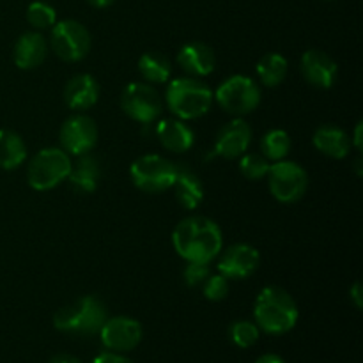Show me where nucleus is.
Instances as JSON below:
<instances>
[{
  "label": "nucleus",
  "mask_w": 363,
  "mask_h": 363,
  "mask_svg": "<svg viewBox=\"0 0 363 363\" xmlns=\"http://www.w3.org/2000/svg\"><path fill=\"white\" fill-rule=\"evenodd\" d=\"M326 2H330V0H326Z\"/></svg>",
  "instance_id": "nucleus-39"
},
{
  "label": "nucleus",
  "mask_w": 363,
  "mask_h": 363,
  "mask_svg": "<svg viewBox=\"0 0 363 363\" xmlns=\"http://www.w3.org/2000/svg\"><path fill=\"white\" fill-rule=\"evenodd\" d=\"M213 91L194 77L176 78L169 82L165 101L170 112L181 121L199 119L211 110Z\"/></svg>",
  "instance_id": "nucleus-3"
},
{
  "label": "nucleus",
  "mask_w": 363,
  "mask_h": 363,
  "mask_svg": "<svg viewBox=\"0 0 363 363\" xmlns=\"http://www.w3.org/2000/svg\"><path fill=\"white\" fill-rule=\"evenodd\" d=\"M48 55V41L39 32H25L14 43L13 59L20 69H34L41 66Z\"/></svg>",
  "instance_id": "nucleus-18"
},
{
  "label": "nucleus",
  "mask_w": 363,
  "mask_h": 363,
  "mask_svg": "<svg viewBox=\"0 0 363 363\" xmlns=\"http://www.w3.org/2000/svg\"><path fill=\"white\" fill-rule=\"evenodd\" d=\"M69 184L80 194H91L98 188L101 179V165L99 160L92 155H82L74 163H71L69 170Z\"/></svg>",
  "instance_id": "nucleus-22"
},
{
  "label": "nucleus",
  "mask_w": 363,
  "mask_h": 363,
  "mask_svg": "<svg viewBox=\"0 0 363 363\" xmlns=\"http://www.w3.org/2000/svg\"><path fill=\"white\" fill-rule=\"evenodd\" d=\"M172 188L176 191L177 202L184 209H197L204 201V184L201 177L186 165H177V176Z\"/></svg>",
  "instance_id": "nucleus-21"
},
{
  "label": "nucleus",
  "mask_w": 363,
  "mask_h": 363,
  "mask_svg": "<svg viewBox=\"0 0 363 363\" xmlns=\"http://www.w3.org/2000/svg\"><path fill=\"white\" fill-rule=\"evenodd\" d=\"M27 21L34 28H52L57 23V13L50 4L32 2L27 7Z\"/></svg>",
  "instance_id": "nucleus-28"
},
{
  "label": "nucleus",
  "mask_w": 363,
  "mask_h": 363,
  "mask_svg": "<svg viewBox=\"0 0 363 363\" xmlns=\"http://www.w3.org/2000/svg\"><path fill=\"white\" fill-rule=\"evenodd\" d=\"M350 300L353 301L354 307L360 311L363 307V289H362V284L360 282H354L350 289Z\"/></svg>",
  "instance_id": "nucleus-33"
},
{
  "label": "nucleus",
  "mask_w": 363,
  "mask_h": 363,
  "mask_svg": "<svg viewBox=\"0 0 363 363\" xmlns=\"http://www.w3.org/2000/svg\"><path fill=\"white\" fill-rule=\"evenodd\" d=\"M156 138L170 152H186L195 142V135L181 119H162L156 124Z\"/></svg>",
  "instance_id": "nucleus-19"
},
{
  "label": "nucleus",
  "mask_w": 363,
  "mask_h": 363,
  "mask_svg": "<svg viewBox=\"0 0 363 363\" xmlns=\"http://www.w3.org/2000/svg\"><path fill=\"white\" fill-rule=\"evenodd\" d=\"M362 130H363V124L358 123L357 128H354L353 138H351V145H354L358 151H362Z\"/></svg>",
  "instance_id": "nucleus-34"
},
{
  "label": "nucleus",
  "mask_w": 363,
  "mask_h": 363,
  "mask_svg": "<svg viewBox=\"0 0 363 363\" xmlns=\"http://www.w3.org/2000/svg\"><path fill=\"white\" fill-rule=\"evenodd\" d=\"M252 142V128L241 117H236L220 130L213 155L225 160H236L248 151Z\"/></svg>",
  "instance_id": "nucleus-14"
},
{
  "label": "nucleus",
  "mask_w": 363,
  "mask_h": 363,
  "mask_svg": "<svg viewBox=\"0 0 363 363\" xmlns=\"http://www.w3.org/2000/svg\"><path fill=\"white\" fill-rule=\"evenodd\" d=\"M202 287H204V296L209 301L225 300L230 289L229 279H225L222 273H218V275H209L208 280L202 284Z\"/></svg>",
  "instance_id": "nucleus-30"
},
{
  "label": "nucleus",
  "mask_w": 363,
  "mask_h": 363,
  "mask_svg": "<svg viewBox=\"0 0 363 363\" xmlns=\"http://www.w3.org/2000/svg\"><path fill=\"white\" fill-rule=\"evenodd\" d=\"M59 140L67 155H87L98 144V126H96V121L92 117L85 116V113L71 116L60 126Z\"/></svg>",
  "instance_id": "nucleus-11"
},
{
  "label": "nucleus",
  "mask_w": 363,
  "mask_h": 363,
  "mask_svg": "<svg viewBox=\"0 0 363 363\" xmlns=\"http://www.w3.org/2000/svg\"><path fill=\"white\" fill-rule=\"evenodd\" d=\"M354 169H357V174H358V177H362V156H358L357 163H354Z\"/></svg>",
  "instance_id": "nucleus-38"
},
{
  "label": "nucleus",
  "mask_w": 363,
  "mask_h": 363,
  "mask_svg": "<svg viewBox=\"0 0 363 363\" xmlns=\"http://www.w3.org/2000/svg\"><path fill=\"white\" fill-rule=\"evenodd\" d=\"M240 158V170L247 179L261 181L262 177L268 176L272 163L262 155H257V152H245Z\"/></svg>",
  "instance_id": "nucleus-27"
},
{
  "label": "nucleus",
  "mask_w": 363,
  "mask_h": 363,
  "mask_svg": "<svg viewBox=\"0 0 363 363\" xmlns=\"http://www.w3.org/2000/svg\"><path fill=\"white\" fill-rule=\"evenodd\" d=\"M27 158L23 138L13 130H0V169L16 170Z\"/></svg>",
  "instance_id": "nucleus-23"
},
{
  "label": "nucleus",
  "mask_w": 363,
  "mask_h": 363,
  "mask_svg": "<svg viewBox=\"0 0 363 363\" xmlns=\"http://www.w3.org/2000/svg\"><path fill=\"white\" fill-rule=\"evenodd\" d=\"M312 144L318 149L321 155L328 156L333 160H342L350 155L351 151V137L340 128L326 124L315 130L314 137H312Z\"/></svg>",
  "instance_id": "nucleus-20"
},
{
  "label": "nucleus",
  "mask_w": 363,
  "mask_h": 363,
  "mask_svg": "<svg viewBox=\"0 0 363 363\" xmlns=\"http://www.w3.org/2000/svg\"><path fill=\"white\" fill-rule=\"evenodd\" d=\"M103 346L116 353H126L135 350L142 340V326L137 319L119 315V318L106 319L99 330Z\"/></svg>",
  "instance_id": "nucleus-12"
},
{
  "label": "nucleus",
  "mask_w": 363,
  "mask_h": 363,
  "mask_svg": "<svg viewBox=\"0 0 363 363\" xmlns=\"http://www.w3.org/2000/svg\"><path fill=\"white\" fill-rule=\"evenodd\" d=\"M121 106L130 119L142 124L155 123L163 112V101L158 91L144 82H131L123 89Z\"/></svg>",
  "instance_id": "nucleus-10"
},
{
  "label": "nucleus",
  "mask_w": 363,
  "mask_h": 363,
  "mask_svg": "<svg viewBox=\"0 0 363 363\" xmlns=\"http://www.w3.org/2000/svg\"><path fill=\"white\" fill-rule=\"evenodd\" d=\"M298 305L282 287L268 286L257 294L254 305L255 325L269 335H284L298 323Z\"/></svg>",
  "instance_id": "nucleus-2"
},
{
  "label": "nucleus",
  "mask_w": 363,
  "mask_h": 363,
  "mask_svg": "<svg viewBox=\"0 0 363 363\" xmlns=\"http://www.w3.org/2000/svg\"><path fill=\"white\" fill-rule=\"evenodd\" d=\"M293 142L286 130H269L261 138V152L268 162H280L286 160L291 152Z\"/></svg>",
  "instance_id": "nucleus-26"
},
{
  "label": "nucleus",
  "mask_w": 363,
  "mask_h": 363,
  "mask_svg": "<svg viewBox=\"0 0 363 363\" xmlns=\"http://www.w3.org/2000/svg\"><path fill=\"white\" fill-rule=\"evenodd\" d=\"M130 176L140 191L162 194L172 188L177 176V163L160 155H145L131 163Z\"/></svg>",
  "instance_id": "nucleus-6"
},
{
  "label": "nucleus",
  "mask_w": 363,
  "mask_h": 363,
  "mask_svg": "<svg viewBox=\"0 0 363 363\" xmlns=\"http://www.w3.org/2000/svg\"><path fill=\"white\" fill-rule=\"evenodd\" d=\"M50 363H80V362H78L74 357H71V354H59V357L53 358Z\"/></svg>",
  "instance_id": "nucleus-36"
},
{
  "label": "nucleus",
  "mask_w": 363,
  "mask_h": 363,
  "mask_svg": "<svg viewBox=\"0 0 363 363\" xmlns=\"http://www.w3.org/2000/svg\"><path fill=\"white\" fill-rule=\"evenodd\" d=\"M255 71L264 87H277L286 80L289 64H287L286 57L280 53H266L264 57L259 59Z\"/></svg>",
  "instance_id": "nucleus-24"
},
{
  "label": "nucleus",
  "mask_w": 363,
  "mask_h": 363,
  "mask_svg": "<svg viewBox=\"0 0 363 363\" xmlns=\"http://www.w3.org/2000/svg\"><path fill=\"white\" fill-rule=\"evenodd\" d=\"M108 319L105 303L96 296H82L73 303L59 308L53 315V325L59 332L73 335H94Z\"/></svg>",
  "instance_id": "nucleus-4"
},
{
  "label": "nucleus",
  "mask_w": 363,
  "mask_h": 363,
  "mask_svg": "<svg viewBox=\"0 0 363 363\" xmlns=\"http://www.w3.org/2000/svg\"><path fill=\"white\" fill-rule=\"evenodd\" d=\"M261 264V254L255 247L238 243L227 248L218 261V273L229 280H243L254 275Z\"/></svg>",
  "instance_id": "nucleus-13"
},
{
  "label": "nucleus",
  "mask_w": 363,
  "mask_h": 363,
  "mask_svg": "<svg viewBox=\"0 0 363 363\" xmlns=\"http://www.w3.org/2000/svg\"><path fill=\"white\" fill-rule=\"evenodd\" d=\"M255 363H286V362H284L280 357H277V354H262V357Z\"/></svg>",
  "instance_id": "nucleus-35"
},
{
  "label": "nucleus",
  "mask_w": 363,
  "mask_h": 363,
  "mask_svg": "<svg viewBox=\"0 0 363 363\" xmlns=\"http://www.w3.org/2000/svg\"><path fill=\"white\" fill-rule=\"evenodd\" d=\"M300 69L305 80L318 89H330L337 82L339 74L335 59L321 50H307L301 55Z\"/></svg>",
  "instance_id": "nucleus-15"
},
{
  "label": "nucleus",
  "mask_w": 363,
  "mask_h": 363,
  "mask_svg": "<svg viewBox=\"0 0 363 363\" xmlns=\"http://www.w3.org/2000/svg\"><path fill=\"white\" fill-rule=\"evenodd\" d=\"M99 99V85L92 74H74L64 89V101L71 110L84 112L94 106Z\"/></svg>",
  "instance_id": "nucleus-17"
},
{
  "label": "nucleus",
  "mask_w": 363,
  "mask_h": 363,
  "mask_svg": "<svg viewBox=\"0 0 363 363\" xmlns=\"http://www.w3.org/2000/svg\"><path fill=\"white\" fill-rule=\"evenodd\" d=\"M174 250L186 262H211L222 252L223 236L220 227L206 216H188L172 233Z\"/></svg>",
  "instance_id": "nucleus-1"
},
{
  "label": "nucleus",
  "mask_w": 363,
  "mask_h": 363,
  "mask_svg": "<svg viewBox=\"0 0 363 363\" xmlns=\"http://www.w3.org/2000/svg\"><path fill=\"white\" fill-rule=\"evenodd\" d=\"M138 71L142 78L151 84H167L172 73L169 59L160 52H147L138 59Z\"/></svg>",
  "instance_id": "nucleus-25"
},
{
  "label": "nucleus",
  "mask_w": 363,
  "mask_h": 363,
  "mask_svg": "<svg viewBox=\"0 0 363 363\" xmlns=\"http://www.w3.org/2000/svg\"><path fill=\"white\" fill-rule=\"evenodd\" d=\"M209 275H211V269H209L208 262H188L183 272L184 284L188 287L202 286Z\"/></svg>",
  "instance_id": "nucleus-31"
},
{
  "label": "nucleus",
  "mask_w": 363,
  "mask_h": 363,
  "mask_svg": "<svg viewBox=\"0 0 363 363\" xmlns=\"http://www.w3.org/2000/svg\"><path fill=\"white\" fill-rule=\"evenodd\" d=\"M92 363H133L130 358H124L117 353H101L98 358H94Z\"/></svg>",
  "instance_id": "nucleus-32"
},
{
  "label": "nucleus",
  "mask_w": 363,
  "mask_h": 363,
  "mask_svg": "<svg viewBox=\"0 0 363 363\" xmlns=\"http://www.w3.org/2000/svg\"><path fill=\"white\" fill-rule=\"evenodd\" d=\"M92 7H98V9H105V7L112 6L116 0H87Z\"/></svg>",
  "instance_id": "nucleus-37"
},
{
  "label": "nucleus",
  "mask_w": 363,
  "mask_h": 363,
  "mask_svg": "<svg viewBox=\"0 0 363 363\" xmlns=\"http://www.w3.org/2000/svg\"><path fill=\"white\" fill-rule=\"evenodd\" d=\"M269 191L282 204H293L305 195L308 186V176L303 167L296 162L280 160L269 167Z\"/></svg>",
  "instance_id": "nucleus-9"
},
{
  "label": "nucleus",
  "mask_w": 363,
  "mask_h": 363,
  "mask_svg": "<svg viewBox=\"0 0 363 363\" xmlns=\"http://www.w3.org/2000/svg\"><path fill=\"white\" fill-rule=\"evenodd\" d=\"M213 98L227 113L243 117L254 112L261 103V87L250 77L234 74L222 82L216 92H213Z\"/></svg>",
  "instance_id": "nucleus-7"
},
{
  "label": "nucleus",
  "mask_w": 363,
  "mask_h": 363,
  "mask_svg": "<svg viewBox=\"0 0 363 363\" xmlns=\"http://www.w3.org/2000/svg\"><path fill=\"white\" fill-rule=\"evenodd\" d=\"M71 158L62 147L41 149L32 156L27 167V181L38 191L52 190L67 179L71 170Z\"/></svg>",
  "instance_id": "nucleus-5"
},
{
  "label": "nucleus",
  "mask_w": 363,
  "mask_h": 363,
  "mask_svg": "<svg viewBox=\"0 0 363 363\" xmlns=\"http://www.w3.org/2000/svg\"><path fill=\"white\" fill-rule=\"evenodd\" d=\"M91 32L77 20H62L52 27L50 46L59 59L78 62L91 52Z\"/></svg>",
  "instance_id": "nucleus-8"
},
{
  "label": "nucleus",
  "mask_w": 363,
  "mask_h": 363,
  "mask_svg": "<svg viewBox=\"0 0 363 363\" xmlns=\"http://www.w3.org/2000/svg\"><path fill=\"white\" fill-rule=\"evenodd\" d=\"M177 62L181 69L190 77H206L215 71L216 55L211 46L206 43H188L177 53Z\"/></svg>",
  "instance_id": "nucleus-16"
},
{
  "label": "nucleus",
  "mask_w": 363,
  "mask_h": 363,
  "mask_svg": "<svg viewBox=\"0 0 363 363\" xmlns=\"http://www.w3.org/2000/svg\"><path fill=\"white\" fill-rule=\"evenodd\" d=\"M230 340L238 347H250L259 340V326L250 321H236L230 325Z\"/></svg>",
  "instance_id": "nucleus-29"
}]
</instances>
